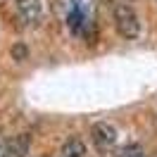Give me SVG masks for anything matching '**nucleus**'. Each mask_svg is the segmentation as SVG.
I'll list each match as a JSON object with an SVG mask.
<instances>
[{"instance_id":"f03ea898","label":"nucleus","mask_w":157,"mask_h":157,"mask_svg":"<svg viewBox=\"0 0 157 157\" xmlns=\"http://www.w3.org/2000/svg\"><path fill=\"white\" fill-rule=\"evenodd\" d=\"M14 7H17V14H19L24 26H31V29L40 26V21H43L40 0H14Z\"/></svg>"},{"instance_id":"423d86ee","label":"nucleus","mask_w":157,"mask_h":157,"mask_svg":"<svg viewBox=\"0 0 157 157\" xmlns=\"http://www.w3.org/2000/svg\"><path fill=\"white\" fill-rule=\"evenodd\" d=\"M117 157H145V150L140 145H126L124 150H119Z\"/></svg>"},{"instance_id":"39448f33","label":"nucleus","mask_w":157,"mask_h":157,"mask_svg":"<svg viewBox=\"0 0 157 157\" xmlns=\"http://www.w3.org/2000/svg\"><path fill=\"white\" fill-rule=\"evenodd\" d=\"M59 155L62 157H86L88 155V147H86V143L78 136H69L62 143V147H59Z\"/></svg>"},{"instance_id":"f257e3e1","label":"nucleus","mask_w":157,"mask_h":157,"mask_svg":"<svg viewBox=\"0 0 157 157\" xmlns=\"http://www.w3.org/2000/svg\"><path fill=\"white\" fill-rule=\"evenodd\" d=\"M112 21H114V29L121 38L126 40H133L138 38V33H140V19H138L136 10L126 5V2H114V7H112Z\"/></svg>"},{"instance_id":"20e7f679","label":"nucleus","mask_w":157,"mask_h":157,"mask_svg":"<svg viewBox=\"0 0 157 157\" xmlns=\"http://www.w3.org/2000/svg\"><path fill=\"white\" fill-rule=\"evenodd\" d=\"M31 150V136L29 133H19L12 140L2 145V157H26Z\"/></svg>"},{"instance_id":"6e6552de","label":"nucleus","mask_w":157,"mask_h":157,"mask_svg":"<svg viewBox=\"0 0 157 157\" xmlns=\"http://www.w3.org/2000/svg\"><path fill=\"white\" fill-rule=\"evenodd\" d=\"M0 157H2V145H0Z\"/></svg>"},{"instance_id":"0eeeda50","label":"nucleus","mask_w":157,"mask_h":157,"mask_svg":"<svg viewBox=\"0 0 157 157\" xmlns=\"http://www.w3.org/2000/svg\"><path fill=\"white\" fill-rule=\"evenodd\" d=\"M12 57H17V62H21V59H26V48H24V45H14V48H12Z\"/></svg>"},{"instance_id":"7ed1b4c3","label":"nucleus","mask_w":157,"mask_h":157,"mask_svg":"<svg viewBox=\"0 0 157 157\" xmlns=\"http://www.w3.org/2000/svg\"><path fill=\"white\" fill-rule=\"evenodd\" d=\"M90 140L100 150H109V147H114V143H117V128L112 126L109 121H95L90 126Z\"/></svg>"}]
</instances>
